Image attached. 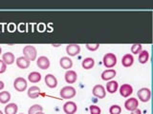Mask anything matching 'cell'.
<instances>
[{
    "label": "cell",
    "mask_w": 153,
    "mask_h": 114,
    "mask_svg": "<svg viewBox=\"0 0 153 114\" xmlns=\"http://www.w3.org/2000/svg\"><path fill=\"white\" fill-rule=\"evenodd\" d=\"M36 55H37V50L33 46L27 45L23 48V56L26 57L30 62L35 61L36 59Z\"/></svg>",
    "instance_id": "1"
},
{
    "label": "cell",
    "mask_w": 153,
    "mask_h": 114,
    "mask_svg": "<svg viewBox=\"0 0 153 114\" xmlns=\"http://www.w3.org/2000/svg\"><path fill=\"white\" fill-rule=\"evenodd\" d=\"M102 63H103L105 68L112 69L117 64V56L115 55L114 53H111V52H109V53H106V54L103 56Z\"/></svg>",
    "instance_id": "2"
},
{
    "label": "cell",
    "mask_w": 153,
    "mask_h": 114,
    "mask_svg": "<svg viewBox=\"0 0 153 114\" xmlns=\"http://www.w3.org/2000/svg\"><path fill=\"white\" fill-rule=\"evenodd\" d=\"M76 91L74 87H72V86H66V87L61 88L59 95L63 99H71L76 96Z\"/></svg>",
    "instance_id": "3"
},
{
    "label": "cell",
    "mask_w": 153,
    "mask_h": 114,
    "mask_svg": "<svg viewBox=\"0 0 153 114\" xmlns=\"http://www.w3.org/2000/svg\"><path fill=\"white\" fill-rule=\"evenodd\" d=\"M138 95V98L141 100L142 102L143 103H146L150 100L151 97V92H150V89L147 88H142L138 90L137 92Z\"/></svg>",
    "instance_id": "4"
},
{
    "label": "cell",
    "mask_w": 153,
    "mask_h": 114,
    "mask_svg": "<svg viewBox=\"0 0 153 114\" xmlns=\"http://www.w3.org/2000/svg\"><path fill=\"white\" fill-rule=\"evenodd\" d=\"M13 88L19 92H22L27 88V81L23 77H17L13 81Z\"/></svg>",
    "instance_id": "5"
},
{
    "label": "cell",
    "mask_w": 153,
    "mask_h": 114,
    "mask_svg": "<svg viewBox=\"0 0 153 114\" xmlns=\"http://www.w3.org/2000/svg\"><path fill=\"white\" fill-rule=\"evenodd\" d=\"M78 110V106L73 101H68L63 104V111L66 114H75Z\"/></svg>",
    "instance_id": "6"
},
{
    "label": "cell",
    "mask_w": 153,
    "mask_h": 114,
    "mask_svg": "<svg viewBox=\"0 0 153 114\" xmlns=\"http://www.w3.org/2000/svg\"><path fill=\"white\" fill-rule=\"evenodd\" d=\"M120 94L122 95L123 97L127 98L133 93V87L129 84H123L120 87Z\"/></svg>",
    "instance_id": "7"
},
{
    "label": "cell",
    "mask_w": 153,
    "mask_h": 114,
    "mask_svg": "<svg viewBox=\"0 0 153 114\" xmlns=\"http://www.w3.org/2000/svg\"><path fill=\"white\" fill-rule=\"evenodd\" d=\"M66 52L69 56H76L80 52V46L78 44H68L66 46Z\"/></svg>",
    "instance_id": "8"
},
{
    "label": "cell",
    "mask_w": 153,
    "mask_h": 114,
    "mask_svg": "<svg viewBox=\"0 0 153 114\" xmlns=\"http://www.w3.org/2000/svg\"><path fill=\"white\" fill-rule=\"evenodd\" d=\"M92 93L95 97H98L100 99H102L106 96V91L105 88H103V86L102 85H96L92 89Z\"/></svg>",
    "instance_id": "9"
},
{
    "label": "cell",
    "mask_w": 153,
    "mask_h": 114,
    "mask_svg": "<svg viewBox=\"0 0 153 114\" xmlns=\"http://www.w3.org/2000/svg\"><path fill=\"white\" fill-rule=\"evenodd\" d=\"M138 107H139V102L136 98H129L124 102V107L129 111H133L134 109L138 108Z\"/></svg>",
    "instance_id": "10"
},
{
    "label": "cell",
    "mask_w": 153,
    "mask_h": 114,
    "mask_svg": "<svg viewBox=\"0 0 153 114\" xmlns=\"http://www.w3.org/2000/svg\"><path fill=\"white\" fill-rule=\"evenodd\" d=\"M65 81L67 84H74L76 82V79H78V74L75 70H72V69H69L67 70L65 72Z\"/></svg>",
    "instance_id": "11"
},
{
    "label": "cell",
    "mask_w": 153,
    "mask_h": 114,
    "mask_svg": "<svg viewBox=\"0 0 153 114\" xmlns=\"http://www.w3.org/2000/svg\"><path fill=\"white\" fill-rule=\"evenodd\" d=\"M36 65L41 69H47L50 66V60L46 56H40L36 60Z\"/></svg>",
    "instance_id": "12"
},
{
    "label": "cell",
    "mask_w": 153,
    "mask_h": 114,
    "mask_svg": "<svg viewBox=\"0 0 153 114\" xmlns=\"http://www.w3.org/2000/svg\"><path fill=\"white\" fill-rule=\"evenodd\" d=\"M45 84L47 85L48 88H55L57 86V79L56 78V76L49 73L45 76Z\"/></svg>",
    "instance_id": "13"
},
{
    "label": "cell",
    "mask_w": 153,
    "mask_h": 114,
    "mask_svg": "<svg viewBox=\"0 0 153 114\" xmlns=\"http://www.w3.org/2000/svg\"><path fill=\"white\" fill-rule=\"evenodd\" d=\"M16 66H18L19 69H26L29 68V66H30L31 62L29 61V60L26 58V57L20 56V57H18V58L16 60Z\"/></svg>",
    "instance_id": "14"
},
{
    "label": "cell",
    "mask_w": 153,
    "mask_h": 114,
    "mask_svg": "<svg viewBox=\"0 0 153 114\" xmlns=\"http://www.w3.org/2000/svg\"><path fill=\"white\" fill-rule=\"evenodd\" d=\"M59 65L62 69L69 70V69H71L72 66H73V61H72V59L70 58V57L64 56V57H61L60 58Z\"/></svg>",
    "instance_id": "15"
},
{
    "label": "cell",
    "mask_w": 153,
    "mask_h": 114,
    "mask_svg": "<svg viewBox=\"0 0 153 114\" xmlns=\"http://www.w3.org/2000/svg\"><path fill=\"white\" fill-rule=\"evenodd\" d=\"M134 63V57L132 54L130 53H126L123 56L122 58V65L124 66V68H129Z\"/></svg>",
    "instance_id": "16"
},
{
    "label": "cell",
    "mask_w": 153,
    "mask_h": 114,
    "mask_svg": "<svg viewBox=\"0 0 153 114\" xmlns=\"http://www.w3.org/2000/svg\"><path fill=\"white\" fill-rule=\"evenodd\" d=\"M116 74H117L116 70L113 69H109L104 70L100 76H102V79L103 81H109V80H112L115 76H116Z\"/></svg>",
    "instance_id": "17"
},
{
    "label": "cell",
    "mask_w": 153,
    "mask_h": 114,
    "mask_svg": "<svg viewBox=\"0 0 153 114\" xmlns=\"http://www.w3.org/2000/svg\"><path fill=\"white\" fill-rule=\"evenodd\" d=\"M27 94H28V96L30 98L36 99L40 95V88L38 87H36V86H33V87L28 88Z\"/></svg>",
    "instance_id": "18"
},
{
    "label": "cell",
    "mask_w": 153,
    "mask_h": 114,
    "mask_svg": "<svg viewBox=\"0 0 153 114\" xmlns=\"http://www.w3.org/2000/svg\"><path fill=\"white\" fill-rule=\"evenodd\" d=\"M2 61L6 65H12V64L14 63V61H16V57H14L13 52L8 51V52H6V53H3Z\"/></svg>",
    "instance_id": "19"
},
{
    "label": "cell",
    "mask_w": 153,
    "mask_h": 114,
    "mask_svg": "<svg viewBox=\"0 0 153 114\" xmlns=\"http://www.w3.org/2000/svg\"><path fill=\"white\" fill-rule=\"evenodd\" d=\"M119 88V84L117 81H114V80H110L109 82L106 84V90H107V92L109 93H115L118 90Z\"/></svg>",
    "instance_id": "20"
},
{
    "label": "cell",
    "mask_w": 153,
    "mask_h": 114,
    "mask_svg": "<svg viewBox=\"0 0 153 114\" xmlns=\"http://www.w3.org/2000/svg\"><path fill=\"white\" fill-rule=\"evenodd\" d=\"M18 110V107L16 103H10L5 107V114H16Z\"/></svg>",
    "instance_id": "21"
},
{
    "label": "cell",
    "mask_w": 153,
    "mask_h": 114,
    "mask_svg": "<svg viewBox=\"0 0 153 114\" xmlns=\"http://www.w3.org/2000/svg\"><path fill=\"white\" fill-rule=\"evenodd\" d=\"M81 66H82V68L84 69H90L95 66V60L92 58V57H87V58L82 60V62H81Z\"/></svg>",
    "instance_id": "22"
},
{
    "label": "cell",
    "mask_w": 153,
    "mask_h": 114,
    "mask_svg": "<svg viewBox=\"0 0 153 114\" xmlns=\"http://www.w3.org/2000/svg\"><path fill=\"white\" fill-rule=\"evenodd\" d=\"M28 80L31 83H38L41 80V74L39 72H37V71H33V72L29 73Z\"/></svg>",
    "instance_id": "23"
},
{
    "label": "cell",
    "mask_w": 153,
    "mask_h": 114,
    "mask_svg": "<svg viewBox=\"0 0 153 114\" xmlns=\"http://www.w3.org/2000/svg\"><path fill=\"white\" fill-rule=\"evenodd\" d=\"M148 59H149V53H148L147 50H142L140 53H139V62L141 64H146L147 63Z\"/></svg>",
    "instance_id": "24"
},
{
    "label": "cell",
    "mask_w": 153,
    "mask_h": 114,
    "mask_svg": "<svg viewBox=\"0 0 153 114\" xmlns=\"http://www.w3.org/2000/svg\"><path fill=\"white\" fill-rule=\"evenodd\" d=\"M11 100V93L9 91H1L0 92V103L7 104Z\"/></svg>",
    "instance_id": "25"
},
{
    "label": "cell",
    "mask_w": 153,
    "mask_h": 114,
    "mask_svg": "<svg viewBox=\"0 0 153 114\" xmlns=\"http://www.w3.org/2000/svg\"><path fill=\"white\" fill-rule=\"evenodd\" d=\"M38 111H43V107L40 106V104H33V106L29 108L28 114H36Z\"/></svg>",
    "instance_id": "26"
},
{
    "label": "cell",
    "mask_w": 153,
    "mask_h": 114,
    "mask_svg": "<svg viewBox=\"0 0 153 114\" xmlns=\"http://www.w3.org/2000/svg\"><path fill=\"white\" fill-rule=\"evenodd\" d=\"M122 107L118 104H113L109 107V113L110 114H121Z\"/></svg>",
    "instance_id": "27"
},
{
    "label": "cell",
    "mask_w": 153,
    "mask_h": 114,
    "mask_svg": "<svg viewBox=\"0 0 153 114\" xmlns=\"http://www.w3.org/2000/svg\"><path fill=\"white\" fill-rule=\"evenodd\" d=\"M143 50L142 44H133L131 46V52L134 54H139Z\"/></svg>",
    "instance_id": "28"
},
{
    "label": "cell",
    "mask_w": 153,
    "mask_h": 114,
    "mask_svg": "<svg viewBox=\"0 0 153 114\" xmlns=\"http://www.w3.org/2000/svg\"><path fill=\"white\" fill-rule=\"evenodd\" d=\"M89 110L91 114H100L102 113V109L100 108V107L96 106V104H92L89 107Z\"/></svg>",
    "instance_id": "29"
},
{
    "label": "cell",
    "mask_w": 153,
    "mask_h": 114,
    "mask_svg": "<svg viewBox=\"0 0 153 114\" xmlns=\"http://www.w3.org/2000/svg\"><path fill=\"white\" fill-rule=\"evenodd\" d=\"M86 48L91 51H95L100 48V44L99 43H96V44H86Z\"/></svg>",
    "instance_id": "30"
},
{
    "label": "cell",
    "mask_w": 153,
    "mask_h": 114,
    "mask_svg": "<svg viewBox=\"0 0 153 114\" xmlns=\"http://www.w3.org/2000/svg\"><path fill=\"white\" fill-rule=\"evenodd\" d=\"M7 69V65L2 60H0V73H4Z\"/></svg>",
    "instance_id": "31"
},
{
    "label": "cell",
    "mask_w": 153,
    "mask_h": 114,
    "mask_svg": "<svg viewBox=\"0 0 153 114\" xmlns=\"http://www.w3.org/2000/svg\"><path fill=\"white\" fill-rule=\"evenodd\" d=\"M131 114H142V110L139 108H136V109H134L133 111H131Z\"/></svg>",
    "instance_id": "32"
},
{
    "label": "cell",
    "mask_w": 153,
    "mask_h": 114,
    "mask_svg": "<svg viewBox=\"0 0 153 114\" xmlns=\"http://www.w3.org/2000/svg\"><path fill=\"white\" fill-rule=\"evenodd\" d=\"M4 87H5L4 82H3V81H0V90L3 89V88H4Z\"/></svg>",
    "instance_id": "33"
},
{
    "label": "cell",
    "mask_w": 153,
    "mask_h": 114,
    "mask_svg": "<svg viewBox=\"0 0 153 114\" xmlns=\"http://www.w3.org/2000/svg\"><path fill=\"white\" fill-rule=\"evenodd\" d=\"M36 114H45V113H43V111H38V112L36 113Z\"/></svg>",
    "instance_id": "34"
},
{
    "label": "cell",
    "mask_w": 153,
    "mask_h": 114,
    "mask_svg": "<svg viewBox=\"0 0 153 114\" xmlns=\"http://www.w3.org/2000/svg\"><path fill=\"white\" fill-rule=\"evenodd\" d=\"M52 46H54V47H59V46H60V44H55V45H52Z\"/></svg>",
    "instance_id": "35"
},
{
    "label": "cell",
    "mask_w": 153,
    "mask_h": 114,
    "mask_svg": "<svg viewBox=\"0 0 153 114\" xmlns=\"http://www.w3.org/2000/svg\"><path fill=\"white\" fill-rule=\"evenodd\" d=\"M1 52H2V48L0 47V54H1Z\"/></svg>",
    "instance_id": "36"
},
{
    "label": "cell",
    "mask_w": 153,
    "mask_h": 114,
    "mask_svg": "<svg viewBox=\"0 0 153 114\" xmlns=\"http://www.w3.org/2000/svg\"><path fill=\"white\" fill-rule=\"evenodd\" d=\"M0 114H4V113H3V112H2L1 110H0Z\"/></svg>",
    "instance_id": "37"
},
{
    "label": "cell",
    "mask_w": 153,
    "mask_h": 114,
    "mask_svg": "<svg viewBox=\"0 0 153 114\" xmlns=\"http://www.w3.org/2000/svg\"><path fill=\"white\" fill-rule=\"evenodd\" d=\"M20 114H23V113H20Z\"/></svg>",
    "instance_id": "38"
}]
</instances>
